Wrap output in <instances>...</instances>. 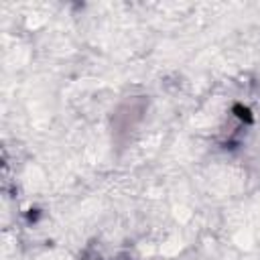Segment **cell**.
I'll return each mask as SVG.
<instances>
[{
    "instance_id": "1",
    "label": "cell",
    "mask_w": 260,
    "mask_h": 260,
    "mask_svg": "<svg viewBox=\"0 0 260 260\" xmlns=\"http://www.w3.org/2000/svg\"><path fill=\"white\" fill-rule=\"evenodd\" d=\"M79 260H128V258H104L100 252H93L91 248H87V250L79 256Z\"/></svg>"
}]
</instances>
